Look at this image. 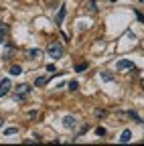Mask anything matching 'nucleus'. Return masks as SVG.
I'll return each mask as SVG.
<instances>
[{
  "label": "nucleus",
  "instance_id": "1",
  "mask_svg": "<svg viewBox=\"0 0 144 146\" xmlns=\"http://www.w3.org/2000/svg\"><path fill=\"white\" fill-rule=\"evenodd\" d=\"M29 96H31V85L29 83H21V85L14 87V100L16 102H25Z\"/></svg>",
  "mask_w": 144,
  "mask_h": 146
},
{
  "label": "nucleus",
  "instance_id": "2",
  "mask_svg": "<svg viewBox=\"0 0 144 146\" xmlns=\"http://www.w3.org/2000/svg\"><path fill=\"white\" fill-rule=\"evenodd\" d=\"M47 55H49V57H53V59H61V57H63V47H61L59 43H49Z\"/></svg>",
  "mask_w": 144,
  "mask_h": 146
},
{
  "label": "nucleus",
  "instance_id": "3",
  "mask_svg": "<svg viewBox=\"0 0 144 146\" xmlns=\"http://www.w3.org/2000/svg\"><path fill=\"white\" fill-rule=\"evenodd\" d=\"M12 89V83H10V79H2L0 81V98H4L8 91Z\"/></svg>",
  "mask_w": 144,
  "mask_h": 146
},
{
  "label": "nucleus",
  "instance_id": "4",
  "mask_svg": "<svg viewBox=\"0 0 144 146\" xmlns=\"http://www.w3.org/2000/svg\"><path fill=\"white\" fill-rule=\"evenodd\" d=\"M63 126L67 128V130H73V128L77 126V118L75 116H65L63 118Z\"/></svg>",
  "mask_w": 144,
  "mask_h": 146
},
{
  "label": "nucleus",
  "instance_id": "5",
  "mask_svg": "<svg viewBox=\"0 0 144 146\" xmlns=\"http://www.w3.org/2000/svg\"><path fill=\"white\" fill-rule=\"evenodd\" d=\"M116 69H118V71H122V69H134V63L128 61V59H122V61L116 63Z\"/></svg>",
  "mask_w": 144,
  "mask_h": 146
},
{
  "label": "nucleus",
  "instance_id": "6",
  "mask_svg": "<svg viewBox=\"0 0 144 146\" xmlns=\"http://www.w3.org/2000/svg\"><path fill=\"white\" fill-rule=\"evenodd\" d=\"M65 14H67V6H65V4H61V6H59V12H57V16H55V23H57V25H61V23H63Z\"/></svg>",
  "mask_w": 144,
  "mask_h": 146
},
{
  "label": "nucleus",
  "instance_id": "7",
  "mask_svg": "<svg viewBox=\"0 0 144 146\" xmlns=\"http://www.w3.org/2000/svg\"><path fill=\"white\" fill-rule=\"evenodd\" d=\"M6 35H8V25H0V45L6 43Z\"/></svg>",
  "mask_w": 144,
  "mask_h": 146
},
{
  "label": "nucleus",
  "instance_id": "8",
  "mask_svg": "<svg viewBox=\"0 0 144 146\" xmlns=\"http://www.w3.org/2000/svg\"><path fill=\"white\" fill-rule=\"evenodd\" d=\"M39 57H41V51H39V49H29V51H27V59L33 61V59H39Z\"/></svg>",
  "mask_w": 144,
  "mask_h": 146
},
{
  "label": "nucleus",
  "instance_id": "9",
  "mask_svg": "<svg viewBox=\"0 0 144 146\" xmlns=\"http://www.w3.org/2000/svg\"><path fill=\"white\" fill-rule=\"evenodd\" d=\"M130 140H132V132H130V130H124L122 136H120V142H122V144H128Z\"/></svg>",
  "mask_w": 144,
  "mask_h": 146
},
{
  "label": "nucleus",
  "instance_id": "10",
  "mask_svg": "<svg viewBox=\"0 0 144 146\" xmlns=\"http://www.w3.org/2000/svg\"><path fill=\"white\" fill-rule=\"evenodd\" d=\"M47 83H49V77H45V75H41V77L35 79V87H45Z\"/></svg>",
  "mask_w": 144,
  "mask_h": 146
},
{
  "label": "nucleus",
  "instance_id": "11",
  "mask_svg": "<svg viewBox=\"0 0 144 146\" xmlns=\"http://www.w3.org/2000/svg\"><path fill=\"white\" fill-rule=\"evenodd\" d=\"M85 6H87V12H89V14H96V12H98V6H96L94 0H87Z\"/></svg>",
  "mask_w": 144,
  "mask_h": 146
},
{
  "label": "nucleus",
  "instance_id": "12",
  "mask_svg": "<svg viewBox=\"0 0 144 146\" xmlns=\"http://www.w3.org/2000/svg\"><path fill=\"white\" fill-rule=\"evenodd\" d=\"M21 73H23V67L21 65H12L10 67V75H21Z\"/></svg>",
  "mask_w": 144,
  "mask_h": 146
},
{
  "label": "nucleus",
  "instance_id": "13",
  "mask_svg": "<svg viewBox=\"0 0 144 146\" xmlns=\"http://www.w3.org/2000/svg\"><path fill=\"white\" fill-rule=\"evenodd\" d=\"M87 67H89V63H85V61H83V63H77V65H75V71H77V73H81V71H85Z\"/></svg>",
  "mask_w": 144,
  "mask_h": 146
},
{
  "label": "nucleus",
  "instance_id": "14",
  "mask_svg": "<svg viewBox=\"0 0 144 146\" xmlns=\"http://www.w3.org/2000/svg\"><path fill=\"white\" fill-rule=\"evenodd\" d=\"M128 116H130V118H132V120H136V122H138V124H144V122H142V118H140V116H138V114H136V112H128Z\"/></svg>",
  "mask_w": 144,
  "mask_h": 146
},
{
  "label": "nucleus",
  "instance_id": "15",
  "mask_svg": "<svg viewBox=\"0 0 144 146\" xmlns=\"http://www.w3.org/2000/svg\"><path fill=\"white\" fill-rule=\"evenodd\" d=\"M79 89V83L77 81H69V91H77Z\"/></svg>",
  "mask_w": 144,
  "mask_h": 146
},
{
  "label": "nucleus",
  "instance_id": "16",
  "mask_svg": "<svg viewBox=\"0 0 144 146\" xmlns=\"http://www.w3.org/2000/svg\"><path fill=\"white\" fill-rule=\"evenodd\" d=\"M102 77H104L106 81H112V79H114V75H112L110 71H104V73H102Z\"/></svg>",
  "mask_w": 144,
  "mask_h": 146
},
{
  "label": "nucleus",
  "instance_id": "17",
  "mask_svg": "<svg viewBox=\"0 0 144 146\" xmlns=\"http://www.w3.org/2000/svg\"><path fill=\"white\" fill-rule=\"evenodd\" d=\"M87 130H89V126H87V124H83V126L79 128V132H77V136H83V134H85Z\"/></svg>",
  "mask_w": 144,
  "mask_h": 146
},
{
  "label": "nucleus",
  "instance_id": "18",
  "mask_svg": "<svg viewBox=\"0 0 144 146\" xmlns=\"http://www.w3.org/2000/svg\"><path fill=\"white\" fill-rule=\"evenodd\" d=\"M16 132H19L16 128H6V130H4V134H6V136H12V134H16Z\"/></svg>",
  "mask_w": 144,
  "mask_h": 146
},
{
  "label": "nucleus",
  "instance_id": "19",
  "mask_svg": "<svg viewBox=\"0 0 144 146\" xmlns=\"http://www.w3.org/2000/svg\"><path fill=\"white\" fill-rule=\"evenodd\" d=\"M96 116H98V118H106L108 112H106V110H96Z\"/></svg>",
  "mask_w": 144,
  "mask_h": 146
},
{
  "label": "nucleus",
  "instance_id": "20",
  "mask_svg": "<svg viewBox=\"0 0 144 146\" xmlns=\"http://www.w3.org/2000/svg\"><path fill=\"white\" fill-rule=\"evenodd\" d=\"M96 134H98V136H106V128H100V126H98V128H96Z\"/></svg>",
  "mask_w": 144,
  "mask_h": 146
},
{
  "label": "nucleus",
  "instance_id": "21",
  "mask_svg": "<svg viewBox=\"0 0 144 146\" xmlns=\"http://www.w3.org/2000/svg\"><path fill=\"white\" fill-rule=\"evenodd\" d=\"M47 71H49V73H57V67L53 65V63H49V65H47Z\"/></svg>",
  "mask_w": 144,
  "mask_h": 146
},
{
  "label": "nucleus",
  "instance_id": "22",
  "mask_svg": "<svg viewBox=\"0 0 144 146\" xmlns=\"http://www.w3.org/2000/svg\"><path fill=\"white\" fill-rule=\"evenodd\" d=\"M2 124H4V122H2V118H0V128H2Z\"/></svg>",
  "mask_w": 144,
  "mask_h": 146
},
{
  "label": "nucleus",
  "instance_id": "23",
  "mask_svg": "<svg viewBox=\"0 0 144 146\" xmlns=\"http://www.w3.org/2000/svg\"><path fill=\"white\" fill-rule=\"evenodd\" d=\"M142 89H144V79H142Z\"/></svg>",
  "mask_w": 144,
  "mask_h": 146
},
{
  "label": "nucleus",
  "instance_id": "24",
  "mask_svg": "<svg viewBox=\"0 0 144 146\" xmlns=\"http://www.w3.org/2000/svg\"><path fill=\"white\" fill-rule=\"evenodd\" d=\"M140 2H144V0H140Z\"/></svg>",
  "mask_w": 144,
  "mask_h": 146
}]
</instances>
